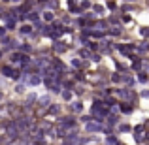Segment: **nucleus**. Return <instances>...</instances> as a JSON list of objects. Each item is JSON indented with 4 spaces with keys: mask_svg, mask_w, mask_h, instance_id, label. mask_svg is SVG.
Wrapping results in <instances>:
<instances>
[{
    "mask_svg": "<svg viewBox=\"0 0 149 145\" xmlns=\"http://www.w3.org/2000/svg\"><path fill=\"white\" fill-rule=\"evenodd\" d=\"M62 126H64V128L76 126V119H74V117H64V119H62Z\"/></svg>",
    "mask_w": 149,
    "mask_h": 145,
    "instance_id": "obj_1",
    "label": "nucleus"
},
{
    "mask_svg": "<svg viewBox=\"0 0 149 145\" xmlns=\"http://www.w3.org/2000/svg\"><path fill=\"white\" fill-rule=\"evenodd\" d=\"M117 49H119L123 55H130L132 51H134V45H130V44H128V45H119Z\"/></svg>",
    "mask_w": 149,
    "mask_h": 145,
    "instance_id": "obj_2",
    "label": "nucleus"
},
{
    "mask_svg": "<svg viewBox=\"0 0 149 145\" xmlns=\"http://www.w3.org/2000/svg\"><path fill=\"white\" fill-rule=\"evenodd\" d=\"M87 130H89V132H98V130H102V126H100V124H93V123H87Z\"/></svg>",
    "mask_w": 149,
    "mask_h": 145,
    "instance_id": "obj_3",
    "label": "nucleus"
},
{
    "mask_svg": "<svg viewBox=\"0 0 149 145\" xmlns=\"http://www.w3.org/2000/svg\"><path fill=\"white\" fill-rule=\"evenodd\" d=\"M2 74H6V76H10V77L15 76V72H13V68H11V66H4V68H2Z\"/></svg>",
    "mask_w": 149,
    "mask_h": 145,
    "instance_id": "obj_4",
    "label": "nucleus"
},
{
    "mask_svg": "<svg viewBox=\"0 0 149 145\" xmlns=\"http://www.w3.org/2000/svg\"><path fill=\"white\" fill-rule=\"evenodd\" d=\"M121 111L123 113H132V105L128 104V102H125V104H121Z\"/></svg>",
    "mask_w": 149,
    "mask_h": 145,
    "instance_id": "obj_5",
    "label": "nucleus"
},
{
    "mask_svg": "<svg viewBox=\"0 0 149 145\" xmlns=\"http://www.w3.org/2000/svg\"><path fill=\"white\" fill-rule=\"evenodd\" d=\"M19 32H21V34H30V32H32V26H30V25H23L21 28H19Z\"/></svg>",
    "mask_w": 149,
    "mask_h": 145,
    "instance_id": "obj_6",
    "label": "nucleus"
},
{
    "mask_svg": "<svg viewBox=\"0 0 149 145\" xmlns=\"http://www.w3.org/2000/svg\"><path fill=\"white\" fill-rule=\"evenodd\" d=\"M55 51H57V53H64V51H66V45L61 44V42H57V44H55Z\"/></svg>",
    "mask_w": 149,
    "mask_h": 145,
    "instance_id": "obj_7",
    "label": "nucleus"
},
{
    "mask_svg": "<svg viewBox=\"0 0 149 145\" xmlns=\"http://www.w3.org/2000/svg\"><path fill=\"white\" fill-rule=\"evenodd\" d=\"M119 92V96L123 98V100H128V98H130V92H128V89H123V91H117Z\"/></svg>",
    "mask_w": 149,
    "mask_h": 145,
    "instance_id": "obj_8",
    "label": "nucleus"
},
{
    "mask_svg": "<svg viewBox=\"0 0 149 145\" xmlns=\"http://www.w3.org/2000/svg\"><path fill=\"white\" fill-rule=\"evenodd\" d=\"M81 109H83V104H81V102H74V104H72V111H77V113H79Z\"/></svg>",
    "mask_w": 149,
    "mask_h": 145,
    "instance_id": "obj_9",
    "label": "nucleus"
},
{
    "mask_svg": "<svg viewBox=\"0 0 149 145\" xmlns=\"http://www.w3.org/2000/svg\"><path fill=\"white\" fill-rule=\"evenodd\" d=\"M40 81H42V79H40L38 76H32V77H29V83H30V85H38Z\"/></svg>",
    "mask_w": 149,
    "mask_h": 145,
    "instance_id": "obj_10",
    "label": "nucleus"
},
{
    "mask_svg": "<svg viewBox=\"0 0 149 145\" xmlns=\"http://www.w3.org/2000/svg\"><path fill=\"white\" fill-rule=\"evenodd\" d=\"M138 81H140V83H146V81H147V74H138Z\"/></svg>",
    "mask_w": 149,
    "mask_h": 145,
    "instance_id": "obj_11",
    "label": "nucleus"
},
{
    "mask_svg": "<svg viewBox=\"0 0 149 145\" xmlns=\"http://www.w3.org/2000/svg\"><path fill=\"white\" fill-rule=\"evenodd\" d=\"M40 104L44 105V108H47V104H49V98L47 96H44V98H40Z\"/></svg>",
    "mask_w": 149,
    "mask_h": 145,
    "instance_id": "obj_12",
    "label": "nucleus"
},
{
    "mask_svg": "<svg viewBox=\"0 0 149 145\" xmlns=\"http://www.w3.org/2000/svg\"><path fill=\"white\" fill-rule=\"evenodd\" d=\"M87 47H89V49H93V51H96V49H98V44H95V42H89Z\"/></svg>",
    "mask_w": 149,
    "mask_h": 145,
    "instance_id": "obj_13",
    "label": "nucleus"
},
{
    "mask_svg": "<svg viewBox=\"0 0 149 145\" xmlns=\"http://www.w3.org/2000/svg\"><path fill=\"white\" fill-rule=\"evenodd\" d=\"M44 19H45V21H51V19H53V13H51V11H45V13H44Z\"/></svg>",
    "mask_w": 149,
    "mask_h": 145,
    "instance_id": "obj_14",
    "label": "nucleus"
},
{
    "mask_svg": "<svg viewBox=\"0 0 149 145\" xmlns=\"http://www.w3.org/2000/svg\"><path fill=\"white\" fill-rule=\"evenodd\" d=\"M72 66H76V68H79V66H81V60H79V58H74V60H72Z\"/></svg>",
    "mask_w": 149,
    "mask_h": 145,
    "instance_id": "obj_15",
    "label": "nucleus"
},
{
    "mask_svg": "<svg viewBox=\"0 0 149 145\" xmlns=\"http://www.w3.org/2000/svg\"><path fill=\"white\" fill-rule=\"evenodd\" d=\"M108 123H109V124H115V123H117V117H115V115L108 117Z\"/></svg>",
    "mask_w": 149,
    "mask_h": 145,
    "instance_id": "obj_16",
    "label": "nucleus"
},
{
    "mask_svg": "<svg viewBox=\"0 0 149 145\" xmlns=\"http://www.w3.org/2000/svg\"><path fill=\"white\" fill-rule=\"evenodd\" d=\"M93 10H95L96 13H102V11H104V8H102V6H93Z\"/></svg>",
    "mask_w": 149,
    "mask_h": 145,
    "instance_id": "obj_17",
    "label": "nucleus"
},
{
    "mask_svg": "<svg viewBox=\"0 0 149 145\" xmlns=\"http://www.w3.org/2000/svg\"><path fill=\"white\" fill-rule=\"evenodd\" d=\"M111 79H113V83H119V81H121L119 74H113V77H111Z\"/></svg>",
    "mask_w": 149,
    "mask_h": 145,
    "instance_id": "obj_18",
    "label": "nucleus"
},
{
    "mask_svg": "<svg viewBox=\"0 0 149 145\" xmlns=\"http://www.w3.org/2000/svg\"><path fill=\"white\" fill-rule=\"evenodd\" d=\"M119 32H121L119 28H113V30H111V32H109V34H111V36H119Z\"/></svg>",
    "mask_w": 149,
    "mask_h": 145,
    "instance_id": "obj_19",
    "label": "nucleus"
},
{
    "mask_svg": "<svg viewBox=\"0 0 149 145\" xmlns=\"http://www.w3.org/2000/svg\"><path fill=\"white\" fill-rule=\"evenodd\" d=\"M125 83L130 85V83H132V77H130V76H125Z\"/></svg>",
    "mask_w": 149,
    "mask_h": 145,
    "instance_id": "obj_20",
    "label": "nucleus"
},
{
    "mask_svg": "<svg viewBox=\"0 0 149 145\" xmlns=\"http://www.w3.org/2000/svg\"><path fill=\"white\" fill-rule=\"evenodd\" d=\"M140 66H142V62H140V60H136V58H134V68H136V70H138V68H140Z\"/></svg>",
    "mask_w": 149,
    "mask_h": 145,
    "instance_id": "obj_21",
    "label": "nucleus"
},
{
    "mask_svg": "<svg viewBox=\"0 0 149 145\" xmlns=\"http://www.w3.org/2000/svg\"><path fill=\"white\" fill-rule=\"evenodd\" d=\"M49 113H58V108H57V105H53V108L49 109Z\"/></svg>",
    "mask_w": 149,
    "mask_h": 145,
    "instance_id": "obj_22",
    "label": "nucleus"
},
{
    "mask_svg": "<svg viewBox=\"0 0 149 145\" xmlns=\"http://www.w3.org/2000/svg\"><path fill=\"white\" fill-rule=\"evenodd\" d=\"M62 98H64V100H70V92H62Z\"/></svg>",
    "mask_w": 149,
    "mask_h": 145,
    "instance_id": "obj_23",
    "label": "nucleus"
},
{
    "mask_svg": "<svg viewBox=\"0 0 149 145\" xmlns=\"http://www.w3.org/2000/svg\"><path fill=\"white\" fill-rule=\"evenodd\" d=\"M4 2H11V0H4Z\"/></svg>",
    "mask_w": 149,
    "mask_h": 145,
    "instance_id": "obj_24",
    "label": "nucleus"
},
{
    "mask_svg": "<svg viewBox=\"0 0 149 145\" xmlns=\"http://www.w3.org/2000/svg\"><path fill=\"white\" fill-rule=\"evenodd\" d=\"M0 143H2V139H0Z\"/></svg>",
    "mask_w": 149,
    "mask_h": 145,
    "instance_id": "obj_25",
    "label": "nucleus"
}]
</instances>
